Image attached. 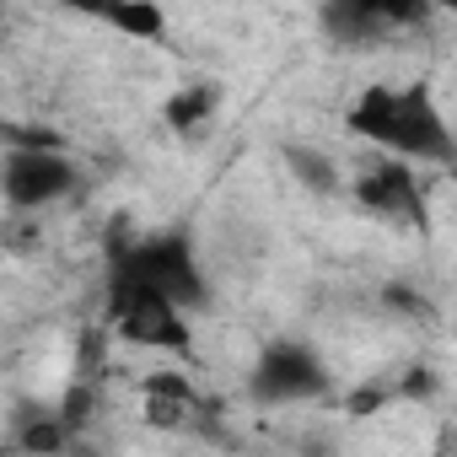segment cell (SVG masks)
Here are the masks:
<instances>
[{
  "mask_svg": "<svg viewBox=\"0 0 457 457\" xmlns=\"http://www.w3.org/2000/svg\"><path fill=\"white\" fill-rule=\"evenodd\" d=\"M350 135L403 156V162H452V124L436 108V97L425 87H366L350 108Z\"/></svg>",
  "mask_w": 457,
  "mask_h": 457,
  "instance_id": "6da1fadb",
  "label": "cell"
},
{
  "mask_svg": "<svg viewBox=\"0 0 457 457\" xmlns=\"http://www.w3.org/2000/svg\"><path fill=\"white\" fill-rule=\"evenodd\" d=\"M108 286H145V291L172 296V302L188 307V312L210 302V286H204V270H199V259H194V243H183V237H145V243H129V248L113 259Z\"/></svg>",
  "mask_w": 457,
  "mask_h": 457,
  "instance_id": "7a4b0ae2",
  "label": "cell"
},
{
  "mask_svg": "<svg viewBox=\"0 0 457 457\" xmlns=\"http://www.w3.org/2000/svg\"><path fill=\"white\" fill-rule=\"evenodd\" d=\"M243 387H248V403H259V409H296V403H312L328 393V366L302 339H270L253 355Z\"/></svg>",
  "mask_w": 457,
  "mask_h": 457,
  "instance_id": "3957f363",
  "label": "cell"
},
{
  "mask_svg": "<svg viewBox=\"0 0 457 457\" xmlns=\"http://www.w3.org/2000/svg\"><path fill=\"white\" fill-rule=\"evenodd\" d=\"M76 188H81L76 162L65 151L44 145V140L0 151V194H6L17 210H49L60 199H71Z\"/></svg>",
  "mask_w": 457,
  "mask_h": 457,
  "instance_id": "277c9868",
  "label": "cell"
},
{
  "mask_svg": "<svg viewBox=\"0 0 457 457\" xmlns=\"http://www.w3.org/2000/svg\"><path fill=\"white\" fill-rule=\"evenodd\" d=\"M108 312H113V328H119L129 345L167 350V355H183V350L194 345L188 307H178V302L162 296V291H145V286H108Z\"/></svg>",
  "mask_w": 457,
  "mask_h": 457,
  "instance_id": "5b68a950",
  "label": "cell"
},
{
  "mask_svg": "<svg viewBox=\"0 0 457 457\" xmlns=\"http://www.w3.org/2000/svg\"><path fill=\"white\" fill-rule=\"evenodd\" d=\"M441 0H328V33L339 44H366L382 28H409Z\"/></svg>",
  "mask_w": 457,
  "mask_h": 457,
  "instance_id": "8992f818",
  "label": "cell"
},
{
  "mask_svg": "<svg viewBox=\"0 0 457 457\" xmlns=\"http://www.w3.org/2000/svg\"><path fill=\"white\" fill-rule=\"evenodd\" d=\"M355 199L371 210V215H387V220H409L420 210V183H414V162L403 156H377L371 172L355 178Z\"/></svg>",
  "mask_w": 457,
  "mask_h": 457,
  "instance_id": "52a82bcc",
  "label": "cell"
},
{
  "mask_svg": "<svg viewBox=\"0 0 457 457\" xmlns=\"http://www.w3.org/2000/svg\"><path fill=\"white\" fill-rule=\"evenodd\" d=\"M38 6H60V12H76V17H103L124 33H162V12L140 6V0H38Z\"/></svg>",
  "mask_w": 457,
  "mask_h": 457,
  "instance_id": "ba28073f",
  "label": "cell"
},
{
  "mask_svg": "<svg viewBox=\"0 0 457 457\" xmlns=\"http://www.w3.org/2000/svg\"><path fill=\"white\" fill-rule=\"evenodd\" d=\"M280 162H286V172L307 188V194H318V199H334L339 194V167H334V156L328 151H318V145H302V140H291V145H280Z\"/></svg>",
  "mask_w": 457,
  "mask_h": 457,
  "instance_id": "9c48e42d",
  "label": "cell"
},
{
  "mask_svg": "<svg viewBox=\"0 0 457 457\" xmlns=\"http://www.w3.org/2000/svg\"><path fill=\"white\" fill-rule=\"evenodd\" d=\"M210 119H215V92H210V87H183V92L167 103V124H172L178 135H199Z\"/></svg>",
  "mask_w": 457,
  "mask_h": 457,
  "instance_id": "30bf717a",
  "label": "cell"
}]
</instances>
